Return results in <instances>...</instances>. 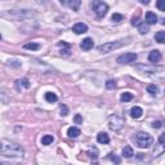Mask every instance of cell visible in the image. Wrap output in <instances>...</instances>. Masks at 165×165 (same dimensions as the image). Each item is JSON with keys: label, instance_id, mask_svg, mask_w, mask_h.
Listing matches in <instances>:
<instances>
[{"label": "cell", "instance_id": "cell-1", "mask_svg": "<svg viewBox=\"0 0 165 165\" xmlns=\"http://www.w3.org/2000/svg\"><path fill=\"white\" fill-rule=\"evenodd\" d=\"M0 152H2L3 156H6V157H22L23 148L14 142L3 139L2 145H0Z\"/></svg>", "mask_w": 165, "mask_h": 165}, {"label": "cell", "instance_id": "cell-2", "mask_svg": "<svg viewBox=\"0 0 165 165\" xmlns=\"http://www.w3.org/2000/svg\"><path fill=\"white\" fill-rule=\"evenodd\" d=\"M134 143L137 145L139 148H148L150 146L154 143V138L150 135L148 133H137L134 137Z\"/></svg>", "mask_w": 165, "mask_h": 165}, {"label": "cell", "instance_id": "cell-3", "mask_svg": "<svg viewBox=\"0 0 165 165\" xmlns=\"http://www.w3.org/2000/svg\"><path fill=\"white\" fill-rule=\"evenodd\" d=\"M92 8L98 17H103V16H106L107 10H109V5L101 2V0H94V2L92 3Z\"/></svg>", "mask_w": 165, "mask_h": 165}, {"label": "cell", "instance_id": "cell-4", "mask_svg": "<svg viewBox=\"0 0 165 165\" xmlns=\"http://www.w3.org/2000/svg\"><path fill=\"white\" fill-rule=\"evenodd\" d=\"M123 44H125V43L123 40H120V41H111V43H105V44H101L98 47V51L99 52H102V53H109V52H112L113 49H118L120 48Z\"/></svg>", "mask_w": 165, "mask_h": 165}, {"label": "cell", "instance_id": "cell-5", "mask_svg": "<svg viewBox=\"0 0 165 165\" xmlns=\"http://www.w3.org/2000/svg\"><path fill=\"white\" fill-rule=\"evenodd\" d=\"M123 125H124V120L121 119L120 116H118V115H112V116H110L109 128L111 129V130H113V132L120 130V129L123 128Z\"/></svg>", "mask_w": 165, "mask_h": 165}, {"label": "cell", "instance_id": "cell-6", "mask_svg": "<svg viewBox=\"0 0 165 165\" xmlns=\"http://www.w3.org/2000/svg\"><path fill=\"white\" fill-rule=\"evenodd\" d=\"M135 60H137V54L135 53H124L118 57V63L128 64V63H133Z\"/></svg>", "mask_w": 165, "mask_h": 165}, {"label": "cell", "instance_id": "cell-7", "mask_svg": "<svg viewBox=\"0 0 165 165\" xmlns=\"http://www.w3.org/2000/svg\"><path fill=\"white\" fill-rule=\"evenodd\" d=\"M93 45H94V43H93V40H92L90 38L84 39V40L81 41V44H80V47H81L83 51H90V49L93 48Z\"/></svg>", "mask_w": 165, "mask_h": 165}, {"label": "cell", "instance_id": "cell-8", "mask_svg": "<svg viewBox=\"0 0 165 165\" xmlns=\"http://www.w3.org/2000/svg\"><path fill=\"white\" fill-rule=\"evenodd\" d=\"M161 60V53L159 51H152L151 53L148 54V61L152 62V63H156Z\"/></svg>", "mask_w": 165, "mask_h": 165}, {"label": "cell", "instance_id": "cell-9", "mask_svg": "<svg viewBox=\"0 0 165 165\" xmlns=\"http://www.w3.org/2000/svg\"><path fill=\"white\" fill-rule=\"evenodd\" d=\"M72 31H75L76 34H85L88 31V26L84 25V23H76L72 27Z\"/></svg>", "mask_w": 165, "mask_h": 165}, {"label": "cell", "instance_id": "cell-10", "mask_svg": "<svg viewBox=\"0 0 165 165\" xmlns=\"http://www.w3.org/2000/svg\"><path fill=\"white\" fill-rule=\"evenodd\" d=\"M146 22L148 25H155L157 22V17H156V14L152 13V12H147L146 13Z\"/></svg>", "mask_w": 165, "mask_h": 165}, {"label": "cell", "instance_id": "cell-11", "mask_svg": "<svg viewBox=\"0 0 165 165\" xmlns=\"http://www.w3.org/2000/svg\"><path fill=\"white\" fill-rule=\"evenodd\" d=\"M97 141H98L99 143H103V145H107V143L110 142V137H109V134H107V133L101 132V133H98V135H97Z\"/></svg>", "mask_w": 165, "mask_h": 165}, {"label": "cell", "instance_id": "cell-12", "mask_svg": "<svg viewBox=\"0 0 165 165\" xmlns=\"http://www.w3.org/2000/svg\"><path fill=\"white\" fill-rule=\"evenodd\" d=\"M80 129L79 128H75V126H71V128H68V130H67V134H68V137H71V138H76V137H79L80 135Z\"/></svg>", "mask_w": 165, "mask_h": 165}, {"label": "cell", "instance_id": "cell-13", "mask_svg": "<svg viewBox=\"0 0 165 165\" xmlns=\"http://www.w3.org/2000/svg\"><path fill=\"white\" fill-rule=\"evenodd\" d=\"M142 113H143V111H142V109L141 107H133V109L130 110V115H132V118H134V119H139L141 116H142Z\"/></svg>", "mask_w": 165, "mask_h": 165}, {"label": "cell", "instance_id": "cell-14", "mask_svg": "<svg viewBox=\"0 0 165 165\" xmlns=\"http://www.w3.org/2000/svg\"><path fill=\"white\" fill-rule=\"evenodd\" d=\"M67 3H68L70 8H72V10H79V8H80V4H81L80 0H68Z\"/></svg>", "mask_w": 165, "mask_h": 165}, {"label": "cell", "instance_id": "cell-15", "mask_svg": "<svg viewBox=\"0 0 165 165\" xmlns=\"http://www.w3.org/2000/svg\"><path fill=\"white\" fill-rule=\"evenodd\" d=\"M134 155V151H133V148L130 146H125L123 148V156L124 157H132Z\"/></svg>", "mask_w": 165, "mask_h": 165}, {"label": "cell", "instance_id": "cell-16", "mask_svg": "<svg viewBox=\"0 0 165 165\" xmlns=\"http://www.w3.org/2000/svg\"><path fill=\"white\" fill-rule=\"evenodd\" d=\"M53 141H54V138L52 137V135H44V137H43L41 138V143H43V145H44V146H48V145H52V143H53Z\"/></svg>", "mask_w": 165, "mask_h": 165}, {"label": "cell", "instance_id": "cell-17", "mask_svg": "<svg viewBox=\"0 0 165 165\" xmlns=\"http://www.w3.org/2000/svg\"><path fill=\"white\" fill-rule=\"evenodd\" d=\"M16 87H17V89H21V87L28 88V87H30V84H28L27 79H22V80H17L16 81Z\"/></svg>", "mask_w": 165, "mask_h": 165}, {"label": "cell", "instance_id": "cell-18", "mask_svg": "<svg viewBox=\"0 0 165 165\" xmlns=\"http://www.w3.org/2000/svg\"><path fill=\"white\" fill-rule=\"evenodd\" d=\"M155 39H156L157 43H161V44H164V43H165V31H159V32H156Z\"/></svg>", "mask_w": 165, "mask_h": 165}, {"label": "cell", "instance_id": "cell-19", "mask_svg": "<svg viewBox=\"0 0 165 165\" xmlns=\"http://www.w3.org/2000/svg\"><path fill=\"white\" fill-rule=\"evenodd\" d=\"M25 49H28V51H38V49L40 48L39 44H36V43H28V44H25L23 45Z\"/></svg>", "mask_w": 165, "mask_h": 165}, {"label": "cell", "instance_id": "cell-20", "mask_svg": "<svg viewBox=\"0 0 165 165\" xmlns=\"http://www.w3.org/2000/svg\"><path fill=\"white\" fill-rule=\"evenodd\" d=\"M147 92L150 93V94H152V96H156L157 93H159V88H157L156 85L151 84V85H148V87H147Z\"/></svg>", "mask_w": 165, "mask_h": 165}, {"label": "cell", "instance_id": "cell-21", "mask_svg": "<svg viewBox=\"0 0 165 165\" xmlns=\"http://www.w3.org/2000/svg\"><path fill=\"white\" fill-rule=\"evenodd\" d=\"M45 99H47L48 102L52 103V102H56L58 98H57V96L54 94V93H51V92H49V93H45Z\"/></svg>", "mask_w": 165, "mask_h": 165}, {"label": "cell", "instance_id": "cell-22", "mask_svg": "<svg viewBox=\"0 0 165 165\" xmlns=\"http://www.w3.org/2000/svg\"><path fill=\"white\" fill-rule=\"evenodd\" d=\"M133 99V94L132 93H123V94H121V101L123 102H129V101H132Z\"/></svg>", "mask_w": 165, "mask_h": 165}, {"label": "cell", "instance_id": "cell-23", "mask_svg": "<svg viewBox=\"0 0 165 165\" xmlns=\"http://www.w3.org/2000/svg\"><path fill=\"white\" fill-rule=\"evenodd\" d=\"M111 19L113 21V22H120V21L124 19V16H123V14H120V13H113Z\"/></svg>", "mask_w": 165, "mask_h": 165}, {"label": "cell", "instance_id": "cell-24", "mask_svg": "<svg viewBox=\"0 0 165 165\" xmlns=\"http://www.w3.org/2000/svg\"><path fill=\"white\" fill-rule=\"evenodd\" d=\"M156 6L159 10L165 12V0H156Z\"/></svg>", "mask_w": 165, "mask_h": 165}, {"label": "cell", "instance_id": "cell-25", "mask_svg": "<svg viewBox=\"0 0 165 165\" xmlns=\"http://www.w3.org/2000/svg\"><path fill=\"white\" fill-rule=\"evenodd\" d=\"M88 155H89L90 157H93V159H96V157L98 156V150H97L96 147L89 148V150H88Z\"/></svg>", "mask_w": 165, "mask_h": 165}, {"label": "cell", "instance_id": "cell-26", "mask_svg": "<svg viewBox=\"0 0 165 165\" xmlns=\"http://www.w3.org/2000/svg\"><path fill=\"white\" fill-rule=\"evenodd\" d=\"M106 87L109 88V89H113V88H116V81L115 80H109L106 83Z\"/></svg>", "mask_w": 165, "mask_h": 165}, {"label": "cell", "instance_id": "cell-27", "mask_svg": "<svg viewBox=\"0 0 165 165\" xmlns=\"http://www.w3.org/2000/svg\"><path fill=\"white\" fill-rule=\"evenodd\" d=\"M109 157H110V159H111L113 163H116V164H120V161H121V160H120V157H118L116 155H115V154H112V152L109 155Z\"/></svg>", "mask_w": 165, "mask_h": 165}, {"label": "cell", "instance_id": "cell-28", "mask_svg": "<svg viewBox=\"0 0 165 165\" xmlns=\"http://www.w3.org/2000/svg\"><path fill=\"white\" fill-rule=\"evenodd\" d=\"M61 115H62V116H67V115H68V109H67V106H64V105L61 106Z\"/></svg>", "mask_w": 165, "mask_h": 165}, {"label": "cell", "instance_id": "cell-29", "mask_svg": "<svg viewBox=\"0 0 165 165\" xmlns=\"http://www.w3.org/2000/svg\"><path fill=\"white\" fill-rule=\"evenodd\" d=\"M139 32H141V34L148 32V27H147V26H143V25H139Z\"/></svg>", "mask_w": 165, "mask_h": 165}, {"label": "cell", "instance_id": "cell-30", "mask_svg": "<svg viewBox=\"0 0 165 165\" xmlns=\"http://www.w3.org/2000/svg\"><path fill=\"white\" fill-rule=\"evenodd\" d=\"M132 25H134V26H139V25H141V19L133 17V19H132Z\"/></svg>", "mask_w": 165, "mask_h": 165}, {"label": "cell", "instance_id": "cell-31", "mask_svg": "<svg viewBox=\"0 0 165 165\" xmlns=\"http://www.w3.org/2000/svg\"><path fill=\"white\" fill-rule=\"evenodd\" d=\"M159 143H160V145H165V133L160 134V137H159Z\"/></svg>", "mask_w": 165, "mask_h": 165}, {"label": "cell", "instance_id": "cell-32", "mask_svg": "<svg viewBox=\"0 0 165 165\" xmlns=\"http://www.w3.org/2000/svg\"><path fill=\"white\" fill-rule=\"evenodd\" d=\"M74 120H75V123H76V124H81V123H83V119H81L80 115H76Z\"/></svg>", "mask_w": 165, "mask_h": 165}, {"label": "cell", "instance_id": "cell-33", "mask_svg": "<svg viewBox=\"0 0 165 165\" xmlns=\"http://www.w3.org/2000/svg\"><path fill=\"white\" fill-rule=\"evenodd\" d=\"M152 126L154 128H161L163 126V123H161V121H154V123H152Z\"/></svg>", "mask_w": 165, "mask_h": 165}, {"label": "cell", "instance_id": "cell-34", "mask_svg": "<svg viewBox=\"0 0 165 165\" xmlns=\"http://www.w3.org/2000/svg\"><path fill=\"white\" fill-rule=\"evenodd\" d=\"M58 47H61V48H70V44H67V43L62 41V43H58Z\"/></svg>", "mask_w": 165, "mask_h": 165}, {"label": "cell", "instance_id": "cell-35", "mask_svg": "<svg viewBox=\"0 0 165 165\" xmlns=\"http://www.w3.org/2000/svg\"><path fill=\"white\" fill-rule=\"evenodd\" d=\"M139 2H141L142 4H146V5H147V4L150 3V0H139Z\"/></svg>", "mask_w": 165, "mask_h": 165}, {"label": "cell", "instance_id": "cell-36", "mask_svg": "<svg viewBox=\"0 0 165 165\" xmlns=\"http://www.w3.org/2000/svg\"><path fill=\"white\" fill-rule=\"evenodd\" d=\"M60 2H61V3H62V4H63V3H64V0H60Z\"/></svg>", "mask_w": 165, "mask_h": 165}, {"label": "cell", "instance_id": "cell-37", "mask_svg": "<svg viewBox=\"0 0 165 165\" xmlns=\"http://www.w3.org/2000/svg\"><path fill=\"white\" fill-rule=\"evenodd\" d=\"M163 25H164V26H165V18H164V22H163Z\"/></svg>", "mask_w": 165, "mask_h": 165}]
</instances>
